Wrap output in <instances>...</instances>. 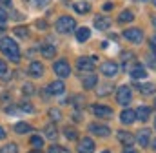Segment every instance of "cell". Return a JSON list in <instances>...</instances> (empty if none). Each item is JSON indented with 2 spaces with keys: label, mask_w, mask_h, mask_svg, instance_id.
Listing matches in <instances>:
<instances>
[{
  "label": "cell",
  "mask_w": 156,
  "mask_h": 153,
  "mask_svg": "<svg viewBox=\"0 0 156 153\" xmlns=\"http://www.w3.org/2000/svg\"><path fill=\"white\" fill-rule=\"evenodd\" d=\"M0 51L11 60V62H18L20 60V47L18 44L9 37H4L0 40Z\"/></svg>",
  "instance_id": "1"
},
{
  "label": "cell",
  "mask_w": 156,
  "mask_h": 153,
  "mask_svg": "<svg viewBox=\"0 0 156 153\" xmlns=\"http://www.w3.org/2000/svg\"><path fill=\"white\" fill-rule=\"evenodd\" d=\"M56 31L58 33H73V31H76V22H75V18L73 17H60L58 20H56Z\"/></svg>",
  "instance_id": "2"
},
{
  "label": "cell",
  "mask_w": 156,
  "mask_h": 153,
  "mask_svg": "<svg viewBox=\"0 0 156 153\" xmlns=\"http://www.w3.org/2000/svg\"><path fill=\"white\" fill-rule=\"evenodd\" d=\"M96 57H80L76 60V68L80 71H87V73H91L93 69H94V64H96Z\"/></svg>",
  "instance_id": "3"
},
{
  "label": "cell",
  "mask_w": 156,
  "mask_h": 153,
  "mask_svg": "<svg viewBox=\"0 0 156 153\" xmlns=\"http://www.w3.org/2000/svg\"><path fill=\"white\" fill-rule=\"evenodd\" d=\"M53 69H55V73L60 76V78H67V76L71 75V66H69V62H67L66 58L56 60L55 66H53Z\"/></svg>",
  "instance_id": "4"
},
{
  "label": "cell",
  "mask_w": 156,
  "mask_h": 153,
  "mask_svg": "<svg viewBox=\"0 0 156 153\" xmlns=\"http://www.w3.org/2000/svg\"><path fill=\"white\" fill-rule=\"evenodd\" d=\"M131 99H133V91H131V88H129V86H120V88H118V91H116L118 104L125 106V104H129V102H131Z\"/></svg>",
  "instance_id": "5"
},
{
  "label": "cell",
  "mask_w": 156,
  "mask_h": 153,
  "mask_svg": "<svg viewBox=\"0 0 156 153\" xmlns=\"http://www.w3.org/2000/svg\"><path fill=\"white\" fill-rule=\"evenodd\" d=\"M123 37L127 38L129 42H133V44H140L144 40V33L138 28H131V29H125L123 31Z\"/></svg>",
  "instance_id": "6"
},
{
  "label": "cell",
  "mask_w": 156,
  "mask_h": 153,
  "mask_svg": "<svg viewBox=\"0 0 156 153\" xmlns=\"http://www.w3.org/2000/svg\"><path fill=\"white\" fill-rule=\"evenodd\" d=\"M100 71H102V75L105 76H116L118 73V64L116 62H113V60H109V62H104L102 64V68H100Z\"/></svg>",
  "instance_id": "7"
},
{
  "label": "cell",
  "mask_w": 156,
  "mask_h": 153,
  "mask_svg": "<svg viewBox=\"0 0 156 153\" xmlns=\"http://www.w3.org/2000/svg\"><path fill=\"white\" fill-rule=\"evenodd\" d=\"M94 28H96L98 31H107V29L111 28V18H109V17H104V15H98V17L94 18Z\"/></svg>",
  "instance_id": "8"
},
{
  "label": "cell",
  "mask_w": 156,
  "mask_h": 153,
  "mask_svg": "<svg viewBox=\"0 0 156 153\" xmlns=\"http://www.w3.org/2000/svg\"><path fill=\"white\" fill-rule=\"evenodd\" d=\"M94 151V142L91 139H82L80 144H78V153H93Z\"/></svg>",
  "instance_id": "9"
},
{
  "label": "cell",
  "mask_w": 156,
  "mask_h": 153,
  "mask_svg": "<svg viewBox=\"0 0 156 153\" xmlns=\"http://www.w3.org/2000/svg\"><path fill=\"white\" fill-rule=\"evenodd\" d=\"M29 75L35 76V78H40V76H44V64H40V62H31L29 64Z\"/></svg>",
  "instance_id": "10"
},
{
  "label": "cell",
  "mask_w": 156,
  "mask_h": 153,
  "mask_svg": "<svg viewBox=\"0 0 156 153\" xmlns=\"http://www.w3.org/2000/svg\"><path fill=\"white\" fill-rule=\"evenodd\" d=\"M93 113L96 115V117H100V118H107V117H111L113 115V110L111 108H107V106H93Z\"/></svg>",
  "instance_id": "11"
},
{
  "label": "cell",
  "mask_w": 156,
  "mask_h": 153,
  "mask_svg": "<svg viewBox=\"0 0 156 153\" xmlns=\"http://www.w3.org/2000/svg\"><path fill=\"white\" fill-rule=\"evenodd\" d=\"M138 144L142 146V148H147L149 146V140H151V131L149 129H142V131H138Z\"/></svg>",
  "instance_id": "12"
},
{
  "label": "cell",
  "mask_w": 156,
  "mask_h": 153,
  "mask_svg": "<svg viewBox=\"0 0 156 153\" xmlns=\"http://www.w3.org/2000/svg\"><path fill=\"white\" fill-rule=\"evenodd\" d=\"M98 84V78H96V75H83L82 76V86L85 88V89H93L94 86Z\"/></svg>",
  "instance_id": "13"
},
{
  "label": "cell",
  "mask_w": 156,
  "mask_h": 153,
  "mask_svg": "<svg viewBox=\"0 0 156 153\" xmlns=\"http://www.w3.org/2000/svg\"><path fill=\"white\" fill-rule=\"evenodd\" d=\"M40 53H42L44 58H53L56 55V47L51 46V44H44V46H40Z\"/></svg>",
  "instance_id": "14"
},
{
  "label": "cell",
  "mask_w": 156,
  "mask_h": 153,
  "mask_svg": "<svg viewBox=\"0 0 156 153\" xmlns=\"http://www.w3.org/2000/svg\"><path fill=\"white\" fill-rule=\"evenodd\" d=\"M49 93H53V95H62L64 93V89H66V86H64V82L62 80H55V82H51L49 84Z\"/></svg>",
  "instance_id": "15"
},
{
  "label": "cell",
  "mask_w": 156,
  "mask_h": 153,
  "mask_svg": "<svg viewBox=\"0 0 156 153\" xmlns=\"http://www.w3.org/2000/svg\"><path fill=\"white\" fill-rule=\"evenodd\" d=\"M89 131H91V133H96V135H100V137H105V135L111 133V129H109L107 126H100V124H91V126H89Z\"/></svg>",
  "instance_id": "16"
},
{
  "label": "cell",
  "mask_w": 156,
  "mask_h": 153,
  "mask_svg": "<svg viewBox=\"0 0 156 153\" xmlns=\"http://www.w3.org/2000/svg\"><path fill=\"white\" fill-rule=\"evenodd\" d=\"M120 120H122L123 124H133V122L136 120V111H133V110H123L122 115H120Z\"/></svg>",
  "instance_id": "17"
},
{
  "label": "cell",
  "mask_w": 156,
  "mask_h": 153,
  "mask_svg": "<svg viewBox=\"0 0 156 153\" xmlns=\"http://www.w3.org/2000/svg\"><path fill=\"white\" fill-rule=\"evenodd\" d=\"M118 139H120V142L125 144L127 148H131L133 142H134V137H133L131 133H127V131H118Z\"/></svg>",
  "instance_id": "18"
},
{
  "label": "cell",
  "mask_w": 156,
  "mask_h": 153,
  "mask_svg": "<svg viewBox=\"0 0 156 153\" xmlns=\"http://www.w3.org/2000/svg\"><path fill=\"white\" fill-rule=\"evenodd\" d=\"M136 118H140L142 122L149 120V118H151V108H147V106H140V108L136 110Z\"/></svg>",
  "instance_id": "19"
},
{
  "label": "cell",
  "mask_w": 156,
  "mask_h": 153,
  "mask_svg": "<svg viewBox=\"0 0 156 153\" xmlns=\"http://www.w3.org/2000/svg\"><path fill=\"white\" fill-rule=\"evenodd\" d=\"M129 75L133 76L134 80H140V78H145V76H147V71H145L142 66H134V68L129 71Z\"/></svg>",
  "instance_id": "20"
},
{
  "label": "cell",
  "mask_w": 156,
  "mask_h": 153,
  "mask_svg": "<svg viewBox=\"0 0 156 153\" xmlns=\"http://www.w3.org/2000/svg\"><path fill=\"white\" fill-rule=\"evenodd\" d=\"M75 33H76V40L78 42H85V40H89V37H91L89 28H78Z\"/></svg>",
  "instance_id": "21"
},
{
  "label": "cell",
  "mask_w": 156,
  "mask_h": 153,
  "mask_svg": "<svg viewBox=\"0 0 156 153\" xmlns=\"http://www.w3.org/2000/svg\"><path fill=\"white\" fill-rule=\"evenodd\" d=\"M89 9H91V4L89 2H85V0L75 2V11L76 13H89Z\"/></svg>",
  "instance_id": "22"
},
{
  "label": "cell",
  "mask_w": 156,
  "mask_h": 153,
  "mask_svg": "<svg viewBox=\"0 0 156 153\" xmlns=\"http://www.w3.org/2000/svg\"><path fill=\"white\" fill-rule=\"evenodd\" d=\"M44 133H45V137H47V139H51V140H56V139H58V129H56V128H55L53 124L45 126Z\"/></svg>",
  "instance_id": "23"
},
{
  "label": "cell",
  "mask_w": 156,
  "mask_h": 153,
  "mask_svg": "<svg viewBox=\"0 0 156 153\" xmlns=\"http://www.w3.org/2000/svg\"><path fill=\"white\" fill-rule=\"evenodd\" d=\"M33 128L27 124V122H18V124H15V131L16 133H20V135H24V133H29Z\"/></svg>",
  "instance_id": "24"
},
{
  "label": "cell",
  "mask_w": 156,
  "mask_h": 153,
  "mask_svg": "<svg viewBox=\"0 0 156 153\" xmlns=\"http://www.w3.org/2000/svg\"><path fill=\"white\" fill-rule=\"evenodd\" d=\"M133 20H134V13L133 11L125 9V11L120 13V22H133Z\"/></svg>",
  "instance_id": "25"
},
{
  "label": "cell",
  "mask_w": 156,
  "mask_h": 153,
  "mask_svg": "<svg viewBox=\"0 0 156 153\" xmlns=\"http://www.w3.org/2000/svg\"><path fill=\"white\" fill-rule=\"evenodd\" d=\"M31 146H33L35 150H42V148H44V139H42L40 135H33V137H31Z\"/></svg>",
  "instance_id": "26"
},
{
  "label": "cell",
  "mask_w": 156,
  "mask_h": 153,
  "mask_svg": "<svg viewBox=\"0 0 156 153\" xmlns=\"http://www.w3.org/2000/svg\"><path fill=\"white\" fill-rule=\"evenodd\" d=\"M138 88H140V91H142L144 95H151V93H154V86H153V84H140Z\"/></svg>",
  "instance_id": "27"
},
{
  "label": "cell",
  "mask_w": 156,
  "mask_h": 153,
  "mask_svg": "<svg viewBox=\"0 0 156 153\" xmlns=\"http://www.w3.org/2000/svg\"><path fill=\"white\" fill-rule=\"evenodd\" d=\"M2 153H18V146L15 142H9L2 148Z\"/></svg>",
  "instance_id": "28"
},
{
  "label": "cell",
  "mask_w": 156,
  "mask_h": 153,
  "mask_svg": "<svg viewBox=\"0 0 156 153\" xmlns=\"http://www.w3.org/2000/svg\"><path fill=\"white\" fill-rule=\"evenodd\" d=\"M18 110H20V111H24V113H35V108H33L29 102H22V104L18 106Z\"/></svg>",
  "instance_id": "29"
},
{
  "label": "cell",
  "mask_w": 156,
  "mask_h": 153,
  "mask_svg": "<svg viewBox=\"0 0 156 153\" xmlns=\"http://www.w3.org/2000/svg\"><path fill=\"white\" fill-rule=\"evenodd\" d=\"M47 153H69L66 148H62V146H58V144H55V146H51L49 150H47Z\"/></svg>",
  "instance_id": "30"
},
{
  "label": "cell",
  "mask_w": 156,
  "mask_h": 153,
  "mask_svg": "<svg viewBox=\"0 0 156 153\" xmlns=\"http://www.w3.org/2000/svg\"><path fill=\"white\" fill-rule=\"evenodd\" d=\"M64 133H66V137H67L69 140H75V139H76V131H75L73 128H66Z\"/></svg>",
  "instance_id": "31"
},
{
  "label": "cell",
  "mask_w": 156,
  "mask_h": 153,
  "mask_svg": "<svg viewBox=\"0 0 156 153\" xmlns=\"http://www.w3.org/2000/svg\"><path fill=\"white\" fill-rule=\"evenodd\" d=\"M145 58H147V64H149L151 68H154V69H156V55H153V53H149V55H147Z\"/></svg>",
  "instance_id": "32"
},
{
  "label": "cell",
  "mask_w": 156,
  "mask_h": 153,
  "mask_svg": "<svg viewBox=\"0 0 156 153\" xmlns=\"http://www.w3.org/2000/svg\"><path fill=\"white\" fill-rule=\"evenodd\" d=\"M22 91H24L26 95H33V93H35V88H33L31 84H24V86H22Z\"/></svg>",
  "instance_id": "33"
},
{
  "label": "cell",
  "mask_w": 156,
  "mask_h": 153,
  "mask_svg": "<svg viewBox=\"0 0 156 153\" xmlns=\"http://www.w3.org/2000/svg\"><path fill=\"white\" fill-rule=\"evenodd\" d=\"M5 22H7V13H5V9L0 6V26L5 24Z\"/></svg>",
  "instance_id": "34"
},
{
  "label": "cell",
  "mask_w": 156,
  "mask_h": 153,
  "mask_svg": "<svg viewBox=\"0 0 156 153\" xmlns=\"http://www.w3.org/2000/svg\"><path fill=\"white\" fill-rule=\"evenodd\" d=\"M15 35L16 37H26L27 35V29L26 28H15Z\"/></svg>",
  "instance_id": "35"
},
{
  "label": "cell",
  "mask_w": 156,
  "mask_h": 153,
  "mask_svg": "<svg viewBox=\"0 0 156 153\" xmlns=\"http://www.w3.org/2000/svg\"><path fill=\"white\" fill-rule=\"evenodd\" d=\"M49 115L53 117V120H60V118H62V113H60L58 110H49Z\"/></svg>",
  "instance_id": "36"
},
{
  "label": "cell",
  "mask_w": 156,
  "mask_h": 153,
  "mask_svg": "<svg viewBox=\"0 0 156 153\" xmlns=\"http://www.w3.org/2000/svg\"><path fill=\"white\" fill-rule=\"evenodd\" d=\"M123 58H134V55H133V53H125V55H123ZM129 62H131V60H123V69L127 68V64H129Z\"/></svg>",
  "instance_id": "37"
},
{
  "label": "cell",
  "mask_w": 156,
  "mask_h": 153,
  "mask_svg": "<svg viewBox=\"0 0 156 153\" xmlns=\"http://www.w3.org/2000/svg\"><path fill=\"white\" fill-rule=\"evenodd\" d=\"M5 71H7V64L4 60H0V75H5Z\"/></svg>",
  "instance_id": "38"
},
{
  "label": "cell",
  "mask_w": 156,
  "mask_h": 153,
  "mask_svg": "<svg viewBox=\"0 0 156 153\" xmlns=\"http://www.w3.org/2000/svg\"><path fill=\"white\" fill-rule=\"evenodd\" d=\"M47 2H49V0H35L37 6H44V4H47Z\"/></svg>",
  "instance_id": "39"
},
{
  "label": "cell",
  "mask_w": 156,
  "mask_h": 153,
  "mask_svg": "<svg viewBox=\"0 0 156 153\" xmlns=\"http://www.w3.org/2000/svg\"><path fill=\"white\" fill-rule=\"evenodd\" d=\"M151 46H153V49H156V35L151 38Z\"/></svg>",
  "instance_id": "40"
},
{
  "label": "cell",
  "mask_w": 156,
  "mask_h": 153,
  "mask_svg": "<svg viewBox=\"0 0 156 153\" xmlns=\"http://www.w3.org/2000/svg\"><path fill=\"white\" fill-rule=\"evenodd\" d=\"M104 9H105V11H109V9H113V4H105V6H104Z\"/></svg>",
  "instance_id": "41"
},
{
  "label": "cell",
  "mask_w": 156,
  "mask_h": 153,
  "mask_svg": "<svg viewBox=\"0 0 156 153\" xmlns=\"http://www.w3.org/2000/svg\"><path fill=\"white\" fill-rule=\"evenodd\" d=\"M4 137H5V131H4V128L0 126V139H4Z\"/></svg>",
  "instance_id": "42"
},
{
  "label": "cell",
  "mask_w": 156,
  "mask_h": 153,
  "mask_svg": "<svg viewBox=\"0 0 156 153\" xmlns=\"http://www.w3.org/2000/svg\"><path fill=\"white\" fill-rule=\"evenodd\" d=\"M0 2H2V4H7V6L11 4V0H0Z\"/></svg>",
  "instance_id": "43"
},
{
  "label": "cell",
  "mask_w": 156,
  "mask_h": 153,
  "mask_svg": "<svg viewBox=\"0 0 156 153\" xmlns=\"http://www.w3.org/2000/svg\"><path fill=\"white\" fill-rule=\"evenodd\" d=\"M123 153H136V151H134V150H131V148H129V150H125V151H123Z\"/></svg>",
  "instance_id": "44"
},
{
  "label": "cell",
  "mask_w": 156,
  "mask_h": 153,
  "mask_svg": "<svg viewBox=\"0 0 156 153\" xmlns=\"http://www.w3.org/2000/svg\"><path fill=\"white\" fill-rule=\"evenodd\" d=\"M153 150L156 151V139H154V142H153Z\"/></svg>",
  "instance_id": "45"
},
{
  "label": "cell",
  "mask_w": 156,
  "mask_h": 153,
  "mask_svg": "<svg viewBox=\"0 0 156 153\" xmlns=\"http://www.w3.org/2000/svg\"><path fill=\"white\" fill-rule=\"evenodd\" d=\"M31 153H42V151H40V150H35V151H31Z\"/></svg>",
  "instance_id": "46"
},
{
  "label": "cell",
  "mask_w": 156,
  "mask_h": 153,
  "mask_svg": "<svg viewBox=\"0 0 156 153\" xmlns=\"http://www.w3.org/2000/svg\"><path fill=\"white\" fill-rule=\"evenodd\" d=\"M153 24H154V26H156V17H154V18H153Z\"/></svg>",
  "instance_id": "47"
},
{
  "label": "cell",
  "mask_w": 156,
  "mask_h": 153,
  "mask_svg": "<svg viewBox=\"0 0 156 153\" xmlns=\"http://www.w3.org/2000/svg\"><path fill=\"white\" fill-rule=\"evenodd\" d=\"M154 110H156V99H154Z\"/></svg>",
  "instance_id": "48"
},
{
  "label": "cell",
  "mask_w": 156,
  "mask_h": 153,
  "mask_svg": "<svg viewBox=\"0 0 156 153\" xmlns=\"http://www.w3.org/2000/svg\"><path fill=\"white\" fill-rule=\"evenodd\" d=\"M153 4H154V6H156V0H153Z\"/></svg>",
  "instance_id": "49"
},
{
  "label": "cell",
  "mask_w": 156,
  "mask_h": 153,
  "mask_svg": "<svg viewBox=\"0 0 156 153\" xmlns=\"http://www.w3.org/2000/svg\"><path fill=\"white\" fill-rule=\"evenodd\" d=\"M154 128H156V118H154Z\"/></svg>",
  "instance_id": "50"
},
{
  "label": "cell",
  "mask_w": 156,
  "mask_h": 153,
  "mask_svg": "<svg viewBox=\"0 0 156 153\" xmlns=\"http://www.w3.org/2000/svg\"><path fill=\"white\" fill-rule=\"evenodd\" d=\"M104 153H109V151H104Z\"/></svg>",
  "instance_id": "51"
}]
</instances>
